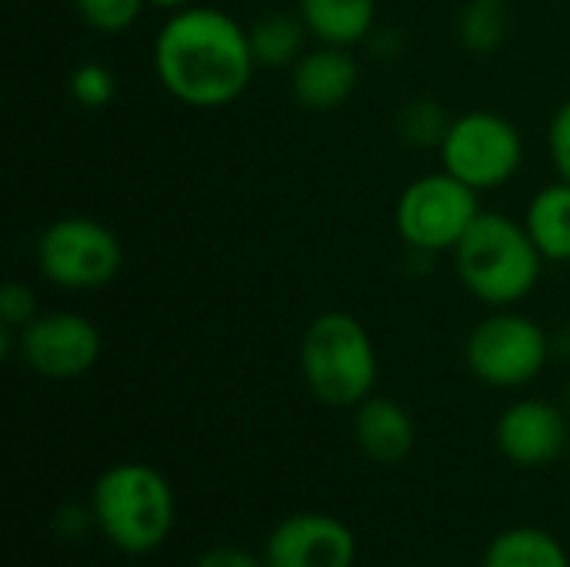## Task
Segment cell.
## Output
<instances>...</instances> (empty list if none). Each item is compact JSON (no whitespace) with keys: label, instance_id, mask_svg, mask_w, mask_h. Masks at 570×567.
I'll return each mask as SVG.
<instances>
[{"label":"cell","instance_id":"5bb4252c","mask_svg":"<svg viewBox=\"0 0 570 567\" xmlns=\"http://www.w3.org/2000/svg\"><path fill=\"white\" fill-rule=\"evenodd\" d=\"M297 10L304 27L331 47H351L374 27V0H297Z\"/></svg>","mask_w":570,"mask_h":567},{"label":"cell","instance_id":"277c9868","mask_svg":"<svg viewBox=\"0 0 570 567\" xmlns=\"http://www.w3.org/2000/svg\"><path fill=\"white\" fill-rule=\"evenodd\" d=\"M301 368L311 394L331 408L367 401L377 381V354L367 331L341 311L311 321L301 341Z\"/></svg>","mask_w":570,"mask_h":567},{"label":"cell","instance_id":"44dd1931","mask_svg":"<svg viewBox=\"0 0 570 567\" xmlns=\"http://www.w3.org/2000/svg\"><path fill=\"white\" fill-rule=\"evenodd\" d=\"M114 90H117L114 74L107 67H100V63H80L70 74V97L80 107H87V110H97V107L110 104L114 100Z\"/></svg>","mask_w":570,"mask_h":567},{"label":"cell","instance_id":"9c48e42d","mask_svg":"<svg viewBox=\"0 0 570 567\" xmlns=\"http://www.w3.org/2000/svg\"><path fill=\"white\" fill-rule=\"evenodd\" d=\"M20 354L27 368H33L37 374L53 381H70L97 364L100 331L80 314H67V311L43 314L23 324Z\"/></svg>","mask_w":570,"mask_h":567},{"label":"cell","instance_id":"7402d4cb","mask_svg":"<svg viewBox=\"0 0 570 567\" xmlns=\"http://www.w3.org/2000/svg\"><path fill=\"white\" fill-rule=\"evenodd\" d=\"M0 317L3 328H20L33 321V294L23 284H3L0 291Z\"/></svg>","mask_w":570,"mask_h":567},{"label":"cell","instance_id":"7a4b0ae2","mask_svg":"<svg viewBox=\"0 0 570 567\" xmlns=\"http://www.w3.org/2000/svg\"><path fill=\"white\" fill-rule=\"evenodd\" d=\"M454 251L464 287L494 307L524 301L541 277L544 254L528 227H518L501 214H481Z\"/></svg>","mask_w":570,"mask_h":567},{"label":"cell","instance_id":"cb8c5ba5","mask_svg":"<svg viewBox=\"0 0 570 567\" xmlns=\"http://www.w3.org/2000/svg\"><path fill=\"white\" fill-rule=\"evenodd\" d=\"M194 567H264L250 551L244 548H234V545H220V548H210L197 558Z\"/></svg>","mask_w":570,"mask_h":567},{"label":"cell","instance_id":"5b68a950","mask_svg":"<svg viewBox=\"0 0 570 567\" xmlns=\"http://www.w3.org/2000/svg\"><path fill=\"white\" fill-rule=\"evenodd\" d=\"M124 251L114 231L90 217H60L37 241L40 274L67 291H94L117 277Z\"/></svg>","mask_w":570,"mask_h":567},{"label":"cell","instance_id":"8992f818","mask_svg":"<svg viewBox=\"0 0 570 567\" xmlns=\"http://www.w3.org/2000/svg\"><path fill=\"white\" fill-rule=\"evenodd\" d=\"M478 217V190L448 170L414 180L397 201V231L424 254L458 247Z\"/></svg>","mask_w":570,"mask_h":567},{"label":"cell","instance_id":"ac0fdd59","mask_svg":"<svg viewBox=\"0 0 570 567\" xmlns=\"http://www.w3.org/2000/svg\"><path fill=\"white\" fill-rule=\"evenodd\" d=\"M508 7L504 0H471L461 10V43L471 53H494L508 40Z\"/></svg>","mask_w":570,"mask_h":567},{"label":"cell","instance_id":"30bf717a","mask_svg":"<svg viewBox=\"0 0 570 567\" xmlns=\"http://www.w3.org/2000/svg\"><path fill=\"white\" fill-rule=\"evenodd\" d=\"M357 541L331 515L284 518L267 538V567H351Z\"/></svg>","mask_w":570,"mask_h":567},{"label":"cell","instance_id":"8fae6325","mask_svg":"<svg viewBox=\"0 0 570 567\" xmlns=\"http://www.w3.org/2000/svg\"><path fill=\"white\" fill-rule=\"evenodd\" d=\"M568 444V421L548 401H518L498 421V448L514 465H548Z\"/></svg>","mask_w":570,"mask_h":567},{"label":"cell","instance_id":"2e32d148","mask_svg":"<svg viewBox=\"0 0 570 567\" xmlns=\"http://www.w3.org/2000/svg\"><path fill=\"white\" fill-rule=\"evenodd\" d=\"M481 567H570L558 538L538 528H511L491 541Z\"/></svg>","mask_w":570,"mask_h":567},{"label":"cell","instance_id":"d4e9b609","mask_svg":"<svg viewBox=\"0 0 570 567\" xmlns=\"http://www.w3.org/2000/svg\"><path fill=\"white\" fill-rule=\"evenodd\" d=\"M147 3H157V7H167V10H177V7H184V3H190V0H147Z\"/></svg>","mask_w":570,"mask_h":567},{"label":"cell","instance_id":"603a6c76","mask_svg":"<svg viewBox=\"0 0 570 567\" xmlns=\"http://www.w3.org/2000/svg\"><path fill=\"white\" fill-rule=\"evenodd\" d=\"M551 157H554L561 180L570 184V100L551 120Z\"/></svg>","mask_w":570,"mask_h":567},{"label":"cell","instance_id":"ffe728a7","mask_svg":"<svg viewBox=\"0 0 570 567\" xmlns=\"http://www.w3.org/2000/svg\"><path fill=\"white\" fill-rule=\"evenodd\" d=\"M73 7L94 30L120 33L140 17L144 0H73Z\"/></svg>","mask_w":570,"mask_h":567},{"label":"cell","instance_id":"6da1fadb","mask_svg":"<svg viewBox=\"0 0 570 567\" xmlns=\"http://www.w3.org/2000/svg\"><path fill=\"white\" fill-rule=\"evenodd\" d=\"M254 63L247 30L214 7H184L164 23L154 43L160 84L187 107H224L237 100L250 84Z\"/></svg>","mask_w":570,"mask_h":567},{"label":"cell","instance_id":"ba28073f","mask_svg":"<svg viewBox=\"0 0 570 567\" xmlns=\"http://www.w3.org/2000/svg\"><path fill=\"white\" fill-rule=\"evenodd\" d=\"M548 364L544 331L521 314H498L468 338V368L494 388H521Z\"/></svg>","mask_w":570,"mask_h":567},{"label":"cell","instance_id":"484cf974","mask_svg":"<svg viewBox=\"0 0 570 567\" xmlns=\"http://www.w3.org/2000/svg\"><path fill=\"white\" fill-rule=\"evenodd\" d=\"M568 404H570V388H568Z\"/></svg>","mask_w":570,"mask_h":567},{"label":"cell","instance_id":"52a82bcc","mask_svg":"<svg viewBox=\"0 0 570 567\" xmlns=\"http://www.w3.org/2000/svg\"><path fill=\"white\" fill-rule=\"evenodd\" d=\"M441 157L448 174H454L474 190H488L518 174L524 147L514 124L491 110H474L451 120V130L441 144Z\"/></svg>","mask_w":570,"mask_h":567},{"label":"cell","instance_id":"9a60e30c","mask_svg":"<svg viewBox=\"0 0 570 567\" xmlns=\"http://www.w3.org/2000/svg\"><path fill=\"white\" fill-rule=\"evenodd\" d=\"M528 234L548 261H570V184H551L531 201Z\"/></svg>","mask_w":570,"mask_h":567},{"label":"cell","instance_id":"3957f363","mask_svg":"<svg viewBox=\"0 0 570 567\" xmlns=\"http://www.w3.org/2000/svg\"><path fill=\"white\" fill-rule=\"evenodd\" d=\"M94 521L120 551L147 555L170 535V485L147 465H117L94 485Z\"/></svg>","mask_w":570,"mask_h":567},{"label":"cell","instance_id":"7c38bea8","mask_svg":"<svg viewBox=\"0 0 570 567\" xmlns=\"http://www.w3.org/2000/svg\"><path fill=\"white\" fill-rule=\"evenodd\" d=\"M357 87V63L344 47H321L297 60L294 67V97L307 110H334Z\"/></svg>","mask_w":570,"mask_h":567},{"label":"cell","instance_id":"e0dca14e","mask_svg":"<svg viewBox=\"0 0 570 567\" xmlns=\"http://www.w3.org/2000/svg\"><path fill=\"white\" fill-rule=\"evenodd\" d=\"M247 37H250V50H254V60L257 63L284 67L301 50L304 20L301 17H291V13H267V17H261L247 30Z\"/></svg>","mask_w":570,"mask_h":567},{"label":"cell","instance_id":"4fadbf2b","mask_svg":"<svg viewBox=\"0 0 570 567\" xmlns=\"http://www.w3.org/2000/svg\"><path fill=\"white\" fill-rule=\"evenodd\" d=\"M354 438L361 451L377 465H397L414 448V421L411 414L387 398H367L354 418Z\"/></svg>","mask_w":570,"mask_h":567},{"label":"cell","instance_id":"d6986e66","mask_svg":"<svg viewBox=\"0 0 570 567\" xmlns=\"http://www.w3.org/2000/svg\"><path fill=\"white\" fill-rule=\"evenodd\" d=\"M404 140L417 144V147H431V144H444L451 124L444 117V110L431 100H414L401 110V120H397Z\"/></svg>","mask_w":570,"mask_h":567}]
</instances>
